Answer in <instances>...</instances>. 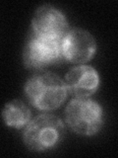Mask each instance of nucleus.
<instances>
[{"label":"nucleus","mask_w":118,"mask_h":158,"mask_svg":"<svg viewBox=\"0 0 118 158\" xmlns=\"http://www.w3.org/2000/svg\"><path fill=\"white\" fill-rule=\"evenodd\" d=\"M30 103L41 111H52L60 107L68 96L65 82L52 72H39L33 75L25 85Z\"/></svg>","instance_id":"nucleus-1"},{"label":"nucleus","mask_w":118,"mask_h":158,"mask_svg":"<svg viewBox=\"0 0 118 158\" xmlns=\"http://www.w3.org/2000/svg\"><path fill=\"white\" fill-rule=\"evenodd\" d=\"M65 135V126L58 117L42 114L30 122L24 131V142L29 149L44 152L56 147Z\"/></svg>","instance_id":"nucleus-2"},{"label":"nucleus","mask_w":118,"mask_h":158,"mask_svg":"<svg viewBox=\"0 0 118 158\" xmlns=\"http://www.w3.org/2000/svg\"><path fill=\"white\" fill-rule=\"evenodd\" d=\"M65 120L73 131L81 135L92 136L102 127L103 110L92 99L76 97L65 109Z\"/></svg>","instance_id":"nucleus-3"},{"label":"nucleus","mask_w":118,"mask_h":158,"mask_svg":"<svg viewBox=\"0 0 118 158\" xmlns=\"http://www.w3.org/2000/svg\"><path fill=\"white\" fill-rule=\"evenodd\" d=\"M63 58L61 41L37 37L29 40L24 51L25 65L33 69H42Z\"/></svg>","instance_id":"nucleus-4"},{"label":"nucleus","mask_w":118,"mask_h":158,"mask_svg":"<svg viewBox=\"0 0 118 158\" xmlns=\"http://www.w3.org/2000/svg\"><path fill=\"white\" fill-rule=\"evenodd\" d=\"M33 32L37 37L61 41L69 31L67 18L58 8L45 4L38 7L32 20Z\"/></svg>","instance_id":"nucleus-5"},{"label":"nucleus","mask_w":118,"mask_h":158,"mask_svg":"<svg viewBox=\"0 0 118 158\" xmlns=\"http://www.w3.org/2000/svg\"><path fill=\"white\" fill-rule=\"evenodd\" d=\"M63 58L72 63H85L91 60L96 51V42L92 35L84 29L69 30L61 40Z\"/></svg>","instance_id":"nucleus-6"},{"label":"nucleus","mask_w":118,"mask_h":158,"mask_svg":"<svg viewBox=\"0 0 118 158\" xmlns=\"http://www.w3.org/2000/svg\"><path fill=\"white\" fill-rule=\"evenodd\" d=\"M64 82L68 92L77 98H87L96 92L100 86V75L93 67L81 64L67 72Z\"/></svg>","instance_id":"nucleus-7"},{"label":"nucleus","mask_w":118,"mask_h":158,"mask_svg":"<svg viewBox=\"0 0 118 158\" xmlns=\"http://www.w3.org/2000/svg\"><path fill=\"white\" fill-rule=\"evenodd\" d=\"M2 118L8 127L22 128L31 122L32 112L23 101L13 100L3 108Z\"/></svg>","instance_id":"nucleus-8"}]
</instances>
